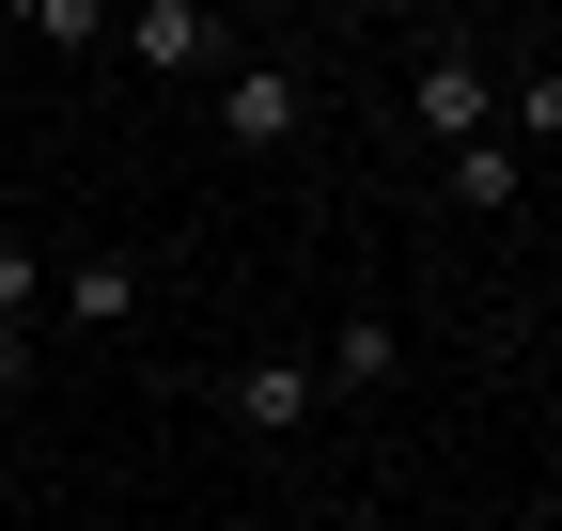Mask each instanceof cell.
Here are the masks:
<instances>
[{
	"mask_svg": "<svg viewBox=\"0 0 562 531\" xmlns=\"http://www.w3.org/2000/svg\"><path fill=\"white\" fill-rule=\"evenodd\" d=\"M297 125H313V79H297V63H235V79H220V142L235 157H281Z\"/></svg>",
	"mask_w": 562,
	"mask_h": 531,
	"instance_id": "obj_1",
	"label": "cell"
},
{
	"mask_svg": "<svg viewBox=\"0 0 562 531\" xmlns=\"http://www.w3.org/2000/svg\"><path fill=\"white\" fill-rule=\"evenodd\" d=\"M422 125H438V142H501V63H469V47H438V63H422Z\"/></svg>",
	"mask_w": 562,
	"mask_h": 531,
	"instance_id": "obj_2",
	"label": "cell"
},
{
	"mask_svg": "<svg viewBox=\"0 0 562 531\" xmlns=\"http://www.w3.org/2000/svg\"><path fill=\"white\" fill-rule=\"evenodd\" d=\"M220 407H235V422H250V438H297V422H313V407H328V391H313V360H250V375H235V391H220Z\"/></svg>",
	"mask_w": 562,
	"mask_h": 531,
	"instance_id": "obj_3",
	"label": "cell"
},
{
	"mask_svg": "<svg viewBox=\"0 0 562 531\" xmlns=\"http://www.w3.org/2000/svg\"><path fill=\"white\" fill-rule=\"evenodd\" d=\"M110 47H125V63H157V79H188V63H220V32H203L188 0H140V16H125Z\"/></svg>",
	"mask_w": 562,
	"mask_h": 531,
	"instance_id": "obj_4",
	"label": "cell"
},
{
	"mask_svg": "<svg viewBox=\"0 0 562 531\" xmlns=\"http://www.w3.org/2000/svg\"><path fill=\"white\" fill-rule=\"evenodd\" d=\"M391 360H406V328L391 313H344V344L313 360V391H391Z\"/></svg>",
	"mask_w": 562,
	"mask_h": 531,
	"instance_id": "obj_5",
	"label": "cell"
},
{
	"mask_svg": "<svg viewBox=\"0 0 562 531\" xmlns=\"http://www.w3.org/2000/svg\"><path fill=\"white\" fill-rule=\"evenodd\" d=\"M47 313H79V328H125V313H140V266H125V250L63 266V282H47Z\"/></svg>",
	"mask_w": 562,
	"mask_h": 531,
	"instance_id": "obj_6",
	"label": "cell"
},
{
	"mask_svg": "<svg viewBox=\"0 0 562 531\" xmlns=\"http://www.w3.org/2000/svg\"><path fill=\"white\" fill-rule=\"evenodd\" d=\"M516 188H531L516 142H453V204H516Z\"/></svg>",
	"mask_w": 562,
	"mask_h": 531,
	"instance_id": "obj_7",
	"label": "cell"
},
{
	"mask_svg": "<svg viewBox=\"0 0 562 531\" xmlns=\"http://www.w3.org/2000/svg\"><path fill=\"white\" fill-rule=\"evenodd\" d=\"M32 313H47V250H32V235H0V328H32Z\"/></svg>",
	"mask_w": 562,
	"mask_h": 531,
	"instance_id": "obj_8",
	"label": "cell"
},
{
	"mask_svg": "<svg viewBox=\"0 0 562 531\" xmlns=\"http://www.w3.org/2000/svg\"><path fill=\"white\" fill-rule=\"evenodd\" d=\"M501 110H516V125H547V142H562V79H501Z\"/></svg>",
	"mask_w": 562,
	"mask_h": 531,
	"instance_id": "obj_9",
	"label": "cell"
},
{
	"mask_svg": "<svg viewBox=\"0 0 562 531\" xmlns=\"http://www.w3.org/2000/svg\"><path fill=\"white\" fill-rule=\"evenodd\" d=\"M16 391H32V328H0V407H16Z\"/></svg>",
	"mask_w": 562,
	"mask_h": 531,
	"instance_id": "obj_10",
	"label": "cell"
}]
</instances>
